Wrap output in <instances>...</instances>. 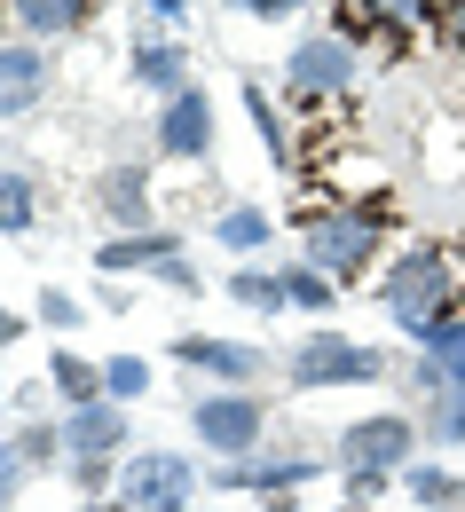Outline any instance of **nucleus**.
<instances>
[{
    "mask_svg": "<svg viewBox=\"0 0 465 512\" xmlns=\"http://www.w3.org/2000/svg\"><path fill=\"white\" fill-rule=\"evenodd\" d=\"M395 221H402L395 197H332V205L300 213L292 229H300V260H308V268H324L339 292H355V284H379Z\"/></svg>",
    "mask_w": 465,
    "mask_h": 512,
    "instance_id": "nucleus-1",
    "label": "nucleus"
},
{
    "mask_svg": "<svg viewBox=\"0 0 465 512\" xmlns=\"http://www.w3.org/2000/svg\"><path fill=\"white\" fill-rule=\"evenodd\" d=\"M379 308L395 323L410 347H426L434 331L450 316H465V276H458V253L450 245H434V237H418V245H402L387 268H379Z\"/></svg>",
    "mask_w": 465,
    "mask_h": 512,
    "instance_id": "nucleus-2",
    "label": "nucleus"
},
{
    "mask_svg": "<svg viewBox=\"0 0 465 512\" xmlns=\"http://www.w3.org/2000/svg\"><path fill=\"white\" fill-rule=\"evenodd\" d=\"M402 394L418 402L426 449H465V316H450L426 347H410Z\"/></svg>",
    "mask_w": 465,
    "mask_h": 512,
    "instance_id": "nucleus-3",
    "label": "nucleus"
},
{
    "mask_svg": "<svg viewBox=\"0 0 465 512\" xmlns=\"http://www.w3.org/2000/svg\"><path fill=\"white\" fill-rule=\"evenodd\" d=\"M387 379H395V355L371 347V339H347L332 323H308L284 347V386L292 394H339V386H387Z\"/></svg>",
    "mask_w": 465,
    "mask_h": 512,
    "instance_id": "nucleus-4",
    "label": "nucleus"
},
{
    "mask_svg": "<svg viewBox=\"0 0 465 512\" xmlns=\"http://www.w3.org/2000/svg\"><path fill=\"white\" fill-rule=\"evenodd\" d=\"M363 71H371V56H363L355 40H339L332 24H324V32H300V40H292V56H284V87H276V95H284L292 111L355 103Z\"/></svg>",
    "mask_w": 465,
    "mask_h": 512,
    "instance_id": "nucleus-5",
    "label": "nucleus"
},
{
    "mask_svg": "<svg viewBox=\"0 0 465 512\" xmlns=\"http://www.w3.org/2000/svg\"><path fill=\"white\" fill-rule=\"evenodd\" d=\"M87 268H95L103 284L150 276V284H166V292H182V300H198V292H205V268L190 260V245H182L174 229H134V237H103Z\"/></svg>",
    "mask_w": 465,
    "mask_h": 512,
    "instance_id": "nucleus-6",
    "label": "nucleus"
},
{
    "mask_svg": "<svg viewBox=\"0 0 465 512\" xmlns=\"http://www.w3.org/2000/svg\"><path fill=\"white\" fill-rule=\"evenodd\" d=\"M418 449H426V426L410 410H363V418L339 426L332 473H387V481H402L418 465Z\"/></svg>",
    "mask_w": 465,
    "mask_h": 512,
    "instance_id": "nucleus-7",
    "label": "nucleus"
},
{
    "mask_svg": "<svg viewBox=\"0 0 465 512\" xmlns=\"http://www.w3.org/2000/svg\"><path fill=\"white\" fill-rule=\"evenodd\" d=\"M190 442L213 449V457H261L268 394L261 386H205V394H190Z\"/></svg>",
    "mask_w": 465,
    "mask_h": 512,
    "instance_id": "nucleus-8",
    "label": "nucleus"
},
{
    "mask_svg": "<svg viewBox=\"0 0 465 512\" xmlns=\"http://www.w3.org/2000/svg\"><path fill=\"white\" fill-rule=\"evenodd\" d=\"M434 8L442 0H332V32L355 40L363 56H379V64H402L418 24H434Z\"/></svg>",
    "mask_w": 465,
    "mask_h": 512,
    "instance_id": "nucleus-9",
    "label": "nucleus"
},
{
    "mask_svg": "<svg viewBox=\"0 0 465 512\" xmlns=\"http://www.w3.org/2000/svg\"><path fill=\"white\" fill-rule=\"evenodd\" d=\"M198 489H205V465L190 449H127L111 497L134 512H174V505H198Z\"/></svg>",
    "mask_w": 465,
    "mask_h": 512,
    "instance_id": "nucleus-10",
    "label": "nucleus"
},
{
    "mask_svg": "<svg viewBox=\"0 0 465 512\" xmlns=\"http://www.w3.org/2000/svg\"><path fill=\"white\" fill-rule=\"evenodd\" d=\"M87 205H95L103 237L166 229V221H158V158H111V166L87 182Z\"/></svg>",
    "mask_w": 465,
    "mask_h": 512,
    "instance_id": "nucleus-11",
    "label": "nucleus"
},
{
    "mask_svg": "<svg viewBox=\"0 0 465 512\" xmlns=\"http://www.w3.org/2000/svg\"><path fill=\"white\" fill-rule=\"evenodd\" d=\"M166 363L190 371V379H205V386H261L268 371H284V355H268L253 339H221V331H182V339L166 347Z\"/></svg>",
    "mask_w": 465,
    "mask_h": 512,
    "instance_id": "nucleus-12",
    "label": "nucleus"
},
{
    "mask_svg": "<svg viewBox=\"0 0 465 512\" xmlns=\"http://www.w3.org/2000/svg\"><path fill=\"white\" fill-rule=\"evenodd\" d=\"M213 134H221V111L205 87H182L174 103H158V127H150V158L166 166H205L213 158Z\"/></svg>",
    "mask_w": 465,
    "mask_h": 512,
    "instance_id": "nucleus-13",
    "label": "nucleus"
},
{
    "mask_svg": "<svg viewBox=\"0 0 465 512\" xmlns=\"http://www.w3.org/2000/svg\"><path fill=\"white\" fill-rule=\"evenodd\" d=\"M48 95H56V56L40 40H0V127L32 119Z\"/></svg>",
    "mask_w": 465,
    "mask_h": 512,
    "instance_id": "nucleus-14",
    "label": "nucleus"
},
{
    "mask_svg": "<svg viewBox=\"0 0 465 512\" xmlns=\"http://www.w3.org/2000/svg\"><path fill=\"white\" fill-rule=\"evenodd\" d=\"M64 418V457H87V465H119L134 449V418L127 402H87V410H56Z\"/></svg>",
    "mask_w": 465,
    "mask_h": 512,
    "instance_id": "nucleus-15",
    "label": "nucleus"
},
{
    "mask_svg": "<svg viewBox=\"0 0 465 512\" xmlns=\"http://www.w3.org/2000/svg\"><path fill=\"white\" fill-rule=\"evenodd\" d=\"M127 87L134 95H150V103H174L182 87H198L190 79V40H174V32H142L127 48Z\"/></svg>",
    "mask_w": 465,
    "mask_h": 512,
    "instance_id": "nucleus-16",
    "label": "nucleus"
},
{
    "mask_svg": "<svg viewBox=\"0 0 465 512\" xmlns=\"http://www.w3.org/2000/svg\"><path fill=\"white\" fill-rule=\"evenodd\" d=\"M95 16H103V0H0V24H8V40H40V48L79 40Z\"/></svg>",
    "mask_w": 465,
    "mask_h": 512,
    "instance_id": "nucleus-17",
    "label": "nucleus"
},
{
    "mask_svg": "<svg viewBox=\"0 0 465 512\" xmlns=\"http://www.w3.org/2000/svg\"><path fill=\"white\" fill-rule=\"evenodd\" d=\"M40 379H48V394H56L64 410L111 402V394H103V363H95V355H79L71 339H56V347H48V371H40Z\"/></svg>",
    "mask_w": 465,
    "mask_h": 512,
    "instance_id": "nucleus-18",
    "label": "nucleus"
},
{
    "mask_svg": "<svg viewBox=\"0 0 465 512\" xmlns=\"http://www.w3.org/2000/svg\"><path fill=\"white\" fill-rule=\"evenodd\" d=\"M245 111H253V134H261V158L276 166V174H300V134H292L284 111H276V87L245 79Z\"/></svg>",
    "mask_w": 465,
    "mask_h": 512,
    "instance_id": "nucleus-19",
    "label": "nucleus"
},
{
    "mask_svg": "<svg viewBox=\"0 0 465 512\" xmlns=\"http://www.w3.org/2000/svg\"><path fill=\"white\" fill-rule=\"evenodd\" d=\"M213 245H221V253H237V260L268 253V245H276V213H268V205H245V197H237V205H221V213H213Z\"/></svg>",
    "mask_w": 465,
    "mask_h": 512,
    "instance_id": "nucleus-20",
    "label": "nucleus"
},
{
    "mask_svg": "<svg viewBox=\"0 0 465 512\" xmlns=\"http://www.w3.org/2000/svg\"><path fill=\"white\" fill-rule=\"evenodd\" d=\"M402 497L418 512H465V473L442 465V457H418V465L402 473Z\"/></svg>",
    "mask_w": 465,
    "mask_h": 512,
    "instance_id": "nucleus-21",
    "label": "nucleus"
},
{
    "mask_svg": "<svg viewBox=\"0 0 465 512\" xmlns=\"http://www.w3.org/2000/svg\"><path fill=\"white\" fill-rule=\"evenodd\" d=\"M40 174H24V166H0V237H32L40 229Z\"/></svg>",
    "mask_w": 465,
    "mask_h": 512,
    "instance_id": "nucleus-22",
    "label": "nucleus"
},
{
    "mask_svg": "<svg viewBox=\"0 0 465 512\" xmlns=\"http://www.w3.org/2000/svg\"><path fill=\"white\" fill-rule=\"evenodd\" d=\"M276 268H284V308H292V316H332L339 300H347L332 276L308 268V260H276Z\"/></svg>",
    "mask_w": 465,
    "mask_h": 512,
    "instance_id": "nucleus-23",
    "label": "nucleus"
},
{
    "mask_svg": "<svg viewBox=\"0 0 465 512\" xmlns=\"http://www.w3.org/2000/svg\"><path fill=\"white\" fill-rule=\"evenodd\" d=\"M229 300H237L245 316H292V308H284V268H261V260L229 268Z\"/></svg>",
    "mask_w": 465,
    "mask_h": 512,
    "instance_id": "nucleus-24",
    "label": "nucleus"
},
{
    "mask_svg": "<svg viewBox=\"0 0 465 512\" xmlns=\"http://www.w3.org/2000/svg\"><path fill=\"white\" fill-rule=\"evenodd\" d=\"M8 442L24 457V473H64V418H16Z\"/></svg>",
    "mask_w": 465,
    "mask_h": 512,
    "instance_id": "nucleus-25",
    "label": "nucleus"
},
{
    "mask_svg": "<svg viewBox=\"0 0 465 512\" xmlns=\"http://www.w3.org/2000/svg\"><path fill=\"white\" fill-rule=\"evenodd\" d=\"M103 394H111V402H150V394H158V363H150V355H103Z\"/></svg>",
    "mask_w": 465,
    "mask_h": 512,
    "instance_id": "nucleus-26",
    "label": "nucleus"
},
{
    "mask_svg": "<svg viewBox=\"0 0 465 512\" xmlns=\"http://www.w3.org/2000/svg\"><path fill=\"white\" fill-rule=\"evenodd\" d=\"M32 323H40V331H56V339H71V331L87 323V300H79V292H64V284H40V300H32Z\"/></svg>",
    "mask_w": 465,
    "mask_h": 512,
    "instance_id": "nucleus-27",
    "label": "nucleus"
},
{
    "mask_svg": "<svg viewBox=\"0 0 465 512\" xmlns=\"http://www.w3.org/2000/svg\"><path fill=\"white\" fill-rule=\"evenodd\" d=\"M221 8H237V16H253V24H292V16H308V8H324V0H221Z\"/></svg>",
    "mask_w": 465,
    "mask_h": 512,
    "instance_id": "nucleus-28",
    "label": "nucleus"
},
{
    "mask_svg": "<svg viewBox=\"0 0 465 512\" xmlns=\"http://www.w3.org/2000/svg\"><path fill=\"white\" fill-rule=\"evenodd\" d=\"M24 481H32V473H24V457H16V442L0 434V512H16V497H24Z\"/></svg>",
    "mask_w": 465,
    "mask_h": 512,
    "instance_id": "nucleus-29",
    "label": "nucleus"
},
{
    "mask_svg": "<svg viewBox=\"0 0 465 512\" xmlns=\"http://www.w3.org/2000/svg\"><path fill=\"white\" fill-rule=\"evenodd\" d=\"M434 40H442L450 56H465V0H442V8H434Z\"/></svg>",
    "mask_w": 465,
    "mask_h": 512,
    "instance_id": "nucleus-30",
    "label": "nucleus"
},
{
    "mask_svg": "<svg viewBox=\"0 0 465 512\" xmlns=\"http://www.w3.org/2000/svg\"><path fill=\"white\" fill-rule=\"evenodd\" d=\"M387 489H395L387 473H339V497H347V505H379Z\"/></svg>",
    "mask_w": 465,
    "mask_h": 512,
    "instance_id": "nucleus-31",
    "label": "nucleus"
},
{
    "mask_svg": "<svg viewBox=\"0 0 465 512\" xmlns=\"http://www.w3.org/2000/svg\"><path fill=\"white\" fill-rule=\"evenodd\" d=\"M142 8H150V24H158V32H174V40H182V24H190V0H142Z\"/></svg>",
    "mask_w": 465,
    "mask_h": 512,
    "instance_id": "nucleus-32",
    "label": "nucleus"
},
{
    "mask_svg": "<svg viewBox=\"0 0 465 512\" xmlns=\"http://www.w3.org/2000/svg\"><path fill=\"white\" fill-rule=\"evenodd\" d=\"M24 331H32V316H24V308H8V300H0V355H8V347H16V339H24Z\"/></svg>",
    "mask_w": 465,
    "mask_h": 512,
    "instance_id": "nucleus-33",
    "label": "nucleus"
},
{
    "mask_svg": "<svg viewBox=\"0 0 465 512\" xmlns=\"http://www.w3.org/2000/svg\"><path fill=\"white\" fill-rule=\"evenodd\" d=\"M71 512H134V505H119V497H79Z\"/></svg>",
    "mask_w": 465,
    "mask_h": 512,
    "instance_id": "nucleus-34",
    "label": "nucleus"
},
{
    "mask_svg": "<svg viewBox=\"0 0 465 512\" xmlns=\"http://www.w3.org/2000/svg\"><path fill=\"white\" fill-rule=\"evenodd\" d=\"M324 512H379V505H347V497H339V505H324Z\"/></svg>",
    "mask_w": 465,
    "mask_h": 512,
    "instance_id": "nucleus-35",
    "label": "nucleus"
},
{
    "mask_svg": "<svg viewBox=\"0 0 465 512\" xmlns=\"http://www.w3.org/2000/svg\"><path fill=\"white\" fill-rule=\"evenodd\" d=\"M174 512H198V505H174Z\"/></svg>",
    "mask_w": 465,
    "mask_h": 512,
    "instance_id": "nucleus-36",
    "label": "nucleus"
}]
</instances>
